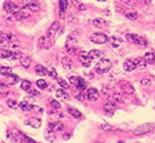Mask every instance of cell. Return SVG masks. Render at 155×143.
Returning a JSON list of instances; mask_svg holds the SVG:
<instances>
[{
    "label": "cell",
    "instance_id": "obj_10",
    "mask_svg": "<svg viewBox=\"0 0 155 143\" xmlns=\"http://www.w3.org/2000/svg\"><path fill=\"white\" fill-rule=\"evenodd\" d=\"M99 92L97 90L96 88H90L88 89L87 93V99L88 101L90 102H96L99 99Z\"/></svg>",
    "mask_w": 155,
    "mask_h": 143
},
{
    "label": "cell",
    "instance_id": "obj_47",
    "mask_svg": "<svg viewBox=\"0 0 155 143\" xmlns=\"http://www.w3.org/2000/svg\"><path fill=\"white\" fill-rule=\"evenodd\" d=\"M70 134H64L63 135H62V139H64V140H65V141H67V140H69V139H70Z\"/></svg>",
    "mask_w": 155,
    "mask_h": 143
},
{
    "label": "cell",
    "instance_id": "obj_50",
    "mask_svg": "<svg viewBox=\"0 0 155 143\" xmlns=\"http://www.w3.org/2000/svg\"><path fill=\"white\" fill-rule=\"evenodd\" d=\"M97 1H98V2H105L107 0H97Z\"/></svg>",
    "mask_w": 155,
    "mask_h": 143
},
{
    "label": "cell",
    "instance_id": "obj_26",
    "mask_svg": "<svg viewBox=\"0 0 155 143\" xmlns=\"http://www.w3.org/2000/svg\"><path fill=\"white\" fill-rule=\"evenodd\" d=\"M13 53L8 49L1 48L0 49V59H8V58L12 57Z\"/></svg>",
    "mask_w": 155,
    "mask_h": 143
},
{
    "label": "cell",
    "instance_id": "obj_42",
    "mask_svg": "<svg viewBox=\"0 0 155 143\" xmlns=\"http://www.w3.org/2000/svg\"><path fill=\"white\" fill-rule=\"evenodd\" d=\"M48 74L49 76H51V78H57V72L55 70V69L52 67H51V69L48 70Z\"/></svg>",
    "mask_w": 155,
    "mask_h": 143
},
{
    "label": "cell",
    "instance_id": "obj_2",
    "mask_svg": "<svg viewBox=\"0 0 155 143\" xmlns=\"http://www.w3.org/2000/svg\"><path fill=\"white\" fill-rule=\"evenodd\" d=\"M126 38L127 41L131 43H133V44L145 47L147 45V40L144 38L141 37L140 35H135V34H127L126 35Z\"/></svg>",
    "mask_w": 155,
    "mask_h": 143
},
{
    "label": "cell",
    "instance_id": "obj_16",
    "mask_svg": "<svg viewBox=\"0 0 155 143\" xmlns=\"http://www.w3.org/2000/svg\"><path fill=\"white\" fill-rule=\"evenodd\" d=\"M64 129V125L61 122L50 123L48 125V130L52 132L62 131Z\"/></svg>",
    "mask_w": 155,
    "mask_h": 143
},
{
    "label": "cell",
    "instance_id": "obj_37",
    "mask_svg": "<svg viewBox=\"0 0 155 143\" xmlns=\"http://www.w3.org/2000/svg\"><path fill=\"white\" fill-rule=\"evenodd\" d=\"M36 84H37V86L40 89H45V88H46L48 87L47 82L43 79H40L38 81H37Z\"/></svg>",
    "mask_w": 155,
    "mask_h": 143
},
{
    "label": "cell",
    "instance_id": "obj_30",
    "mask_svg": "<svg viewBox=\"0 0 155 143\" xmlns=\"http://www.w3.org/2000/svg\"><path fill=\"white\" fill-rule=\"evenodd\" d=\"M20 107L23 111H31L34 108V106L27 101H22L20 104Z\"/></svg>",
    "mask_w": 155,
    "mask_h": 143
},
{
    "label": "cell",
    "instance_id": "obj_6",
    "mask_svg": "<svg viewBox=\"0 0 155 143\" xmlns=\"http://www.w3.org/2000/svg\"><path fill=\"white\" fill-rule=\"evenodd\" d=\"M70 83L76 87L79 90H84L86 88V83L83 78L80 77H71L70 79Z\"/></svg>",
    "mask_w": 155,
    "mask_h": 143
},
{
    "label": "cell",
    "instance_id": "obj_12",
    "mask_svg": "<svg viewBox=\"0 0 155 143\" xmlns=\"http://www.w3.org/2000/svg\"><path fill=\"white\" fill-rule=\"evenodd\" d=\"M51 40L47 36H42L38 39V46L41 49H49L51 45Z\"/></svg>",
    "mask_w": 155,
    "mask_h": 143
},
{
    "label": "cell",
    "instance_id": "obj_1",
    "mask_svg": "<svg viewBox=\"0 0 155 143\" xmlns=\"http://www.w3.org/2000/svg\"><path fill=\"white\" fill-rule=\"evenodd\" d=\"M112 67V62L108 59H101L95 65V70L98 74H103L108 73Z\"/></svg>",
    "mask_w": 155,
    "mask_h": 143
},
{
    "label": "cell",
    "instance_id": "obj_28",
    "mask_svg": "<svg viewBox=\"0 0 155 143\" xmlns=\"http://www.w3.org/2000/svg\"><path fill=\"white\" fill-rule=\"evenodd\" d=\"M25 8H27V10L32 11V12H37V11H38L40 10V6L36 2H32L26 4Z\"/></svg>",
    "mask_w": 155,
    "mask_h": 143
},
{
    "label": "cell",
    "instance_id": "obj_41",
    "mask_svg": "<svg viewBox=\"0 0 155 143\" xmlns=\"http://www.w3.org/2000/svg\"><path fill=\"white\" fill-rule=\"evenodd\" d=\"M47 135H46V139H47L48 141V142H52L54 141L55 139V135H53V132L51 131H47Z\"/></svg>",
    "mask_w": 155,
    "mask_h": 143
},
{
    "label": "cell",
    "instance_id": "obj_31",
    "mask_svg": "<svg viewBox=\"0 0 155 143\" xmlns=\"http://www.w3.org/2000/svg\"><path fill=\"white\" fill-rule=\"evenodd\" d=\"M67 110L69 113L71 114L72 116H73V117H75V118L80 119V118H82V117H83V115H82L81 113H80L79 110H76V109L72 108V107H69Z\"/></svg>",
    "mask_w": 155,
    "mask_h": 143
},
{
    "label": "cell",
    "instance_id": "obj_40",
    "mask_svg": "<svg viewBox=\"0 0 155 143\" xmlns=\"http://www.w3.org/2000/svg\"><path fill=\"white\" fill-rule=\"evenodd\" d=\"M50 104H51V107L54 109L61 108V105L59 104V102L57 100H55L54 99H50Z\"/></svg>",
    "mask_w": 155,
    "mask_h": 143
},
{
    "label": "cell",
    "instance_id": "obj_4",
    "mask_svg": "<svg viewBox=\"0 0 155 143\" xmlns=\"http://www.w3.org/2000/svg\"><path fill=\"white\" fill-rule=\"evenodd\" d=\"M90 39L92 42H94V44H98V45H103L109 41V38L105 34L101 32L92 34L90 36Z\"/></svg>",
    "mask_w": 155,
    "mask_h": 143
},
{
    "label": "cell",
    "instance_id": "obj_44",
    "mask_svg": "<svg viewBox=\"0 0 155 143\" xmlns=\"http://www.w3.org/2000/svg\"><path fill=\"white\" fill-rule=\"evenodd\" d=\"M140 83L142 85L147 87V86H150L151 84V81L149 78H143V79L141 80Z\"/></svg>",
    "mask_w": 155,
    "mask_h": 143
},
{
    "label": "cell",
    "instance_id": "obj_21",
    "mask_svg": "<svg viewBox=\"0 0 155 143\" xmlns=\"http://www.w3.org/2000/svg\"><path fill=\"white\" fill-rule=\"evenodd\" d=\"M92 24L94 26H95L96 27H98V28H101V29H104L106 28L107 27H108V23H107L106 21H104L103 19L101 18H97L94 21H92Z\"/></svg>",
    "mask_w": 155,
    "mask_h": 143
},
{
    "label": "cell",
    "instance_id": "obj_17",
    "mask_svg": "<svg viewBox=\"0 0 155 143\" xmlns=\"http://www.w3.org/2000/svg\"><path fill=\"white\" fill-rule=\"evenodd\" d=\"M18 9V6L15 3L10 2V1H6L4 3V10L8 13H13L15 11Z\"/></svg>",
    "mask_w": 155,
    "mask_h": 143
},
{
    "label": "cell",
    "instance_id": "obj_19",
    "mask_svg": "<svg viewBox=\"0 0 155 143\" xmlns=\"http://www.w3.org/2000/svg\"><path fill=\"white\" fill-rule=\"evenodd\" d=\"M136 67V69H138L140 70H144L147 67V62L144 59V58H137L133 60Z\"/></svg>",
    "mask_w": 155,
    "mask_h": 143
},
{
    "label": "cell",
    "instance_id": "obj_34",
    "mask_svg": "<svg viewBox=\"0 0 155 143\" xmlns=\"http://www.w3.org/2000/svg\"><path fill=\"white\" fill-rule=\"evenodd\" d=\"M57 82H58V84L61 86L62 88H65V89H67V88H69V87H70V84H69V83H68L65 80L62 79V78H58Z\"/></svg>",
    "mask_w": 155,
    "mask_h": 143
},
{
    "label": "cell",
    "instance_id": "obj_46",
    "mask_svg": "<svg viewBox=\"0 0 155 143\" xmlns=\"http://www.w3.org/2000/svg\"><path fill=\"white\" fill-rule=\"evenodd\" d=\"M29 94H30V96H31V98H35V97H37V96H40V94H39V92H37V91H36V90L31 91Z\"/></svg>",
    "mask_w": 155,
    "mask_h": 143
},
{
    "label": "cell",
    "instance_id": "obj_8",
    "mask_svg": "<svg viewBox=\"0 0 155 143\" xmlns=\"http://www.w3.org/2000/svg\"><path fill=\"white\" fill-rule=\"evenodd\" d=\"M59 27H60V24H59V21H55L54 23H52V24L50 26V27L48 30L47 37L50 39H53Z\"/></svg>",
    "mask_w": 155,
    "mask_h": 143
},
{
    "label": "cell",
    "instance_id": "obj_48",
    "mask_svg": "<svg viewBox=\"0 0 155 143\" xmlns=\"http://www.w3.org/2000/svg\"><path fill=\"white\" fill-rule=\"evenodd\" d=\"M139 2H142V3H145V4H148L152 2V0H138Z\"/></svg>",
    "mask_w": 155,
    "mask_h": 143
},
{
    "label": "cell",
    "instance_id": "obj_15",
    "mask_svg": "<svg viewBox=\"0 0 155 143\" xmlns=\"http://www.w3.org/2000/svg\"><path fill=\"white\" fill-rule=\"evenodd\" d=\"M12 15H13V16H14L15 18H16V20H18V21L23 20V19L27 17V16H29V14L27 13V11L25 10V7L24 8L21 9V10L17 9V10L12 13Z\"/></svg>",
    "mask_w": 155,
    "mask_h": 143
},
{
    "label": "cell",
    "instance_id": "obj_14",
    "mask_svg": "<svg viewBox=\"0 0 155 143\" xmlns=\"http://www.w3.org/2000/svg\"><path fill=\"white\" fill-rule=\"evenodd\" d=\"M68 0H59V17L64 19L67 10Z\"/></svg>",
    "mask_w": 155,
    "mask_h": 143
},
{
    "label": "cell",
    "instance_id": "obj_5",
    "mask_svg": "<svg viewBox=\"0 0 155 143\" xmlns=\"http://www.w3.org/2000/svg\"><path fill=\"white\" fill-rule=\"evenodd\" d=\"M79 60L81 63V64L85 67H89L91 64V59L90 58L88 53L85 51H82L78 55Z\"/></svg>",
    "mask_w": 155,
    "mask_h": 143
},
{
    "label": "cell",
    "instance_id": "obj_11",
    "mask_svg": "<svg viewBox=\"0 0 155 143\" xmlns=\"http://www.w3.org/2000/svg\"><path fill=\"white\" fill-rule=\"evenodd\" d=\"M6 38H7V40H8L10 47L15 49V48H17L20 45V41L12 33H7L6 34Z\"/></svg>",
    "mask_w": 155,
    "mask_h": 143
},
{
    "label": "cell",
    "instance_id": "obj_23",
    "mask_svg": "<svg viewBox=\"0 0 155 143\" xmlns=\"http://www.w3.org/2000/svg\"><path fill=\"white\" fill-rule=\"evenodd\" d=\"M35 70L36 72V74L39 76H41V77H44V76H46L48 74V70L46 67H43L42 65H36V67H35Z\"/></svg>",
    "mask_w": 155,
    "mask_h": 143
},
{
    "label": "cell",
    "instance_id": "obj_18",
    "mask_svg": "<svg viewBox=\"0 0 155 143\" xmlns=\"http://www.w3.org/2000/svg\"><path fill=\"white\" fill-rule=\"evenodd\" d=\"M19 60H20V62H21V64L22 65L23 67L26 68V69H27L31 64V57L28 56L23 54V53L21 54V57H20Z\"/></svg>",
    "mask_w": 155,
    "mask_h": 143
},
{
    "label": "cell",
    "instance_id": "obj_3",
    "mask_svg": "<svg viewBox=\"0 0 155 143\" xmlns=\"http://www.w3.org/2000/svg\"><path fill=\"white\" fill-rule=\"evenodd\" d=\"M155 125L152 123H145L143 124H141L137 127L133 131V134L134 135H141L147 134L154 130Z\"/></svg>",
    "mask_w": 155,
    "mask_h": 143
},
{
    "label": "cell",
    "instance_id": "obj_20",
    "mask_svg": "<svg viewBox=\"0 0 155 143\" xmlns=\"http://www.w3.org/2000/svg\"><path fill=\"white\" fill-rule=\"evenodd\" d=\"M55 96L59 99H60L62 102H67L70 99V96L68 94L67 92H65L62 89H58L56 91V93H55Z\"/></svg>",
    "mask_w": 155,
    "mask_h": 143
},
{
    "label": "cell",
    "instance_id": "obj_22",
    "mask_svg": "<svg viewBox=\"0 0 155 143\" xmlns=\"http://www.w3.org/2000/svg\"><path fill=\"white\" fill-rule=\"evenodd\" d=\"M123 69H124L126 71L128 72H131L133 71V70H134L136 69V67H135L133 60L126 59V60L123 63Z\"/></svg>",
    "mask_w": 155,
    "mask_h": 143
},
{
    "label": "cell",
    "instance_id": "obj_32",
    "mask_svg": "<svg viewBox=\"0 0 155 143\" xmlns=\"http://www.w3.org/2000/svg\"><path fill=\"white\" fill-rule=\"evenodd\" d=\"M144 59L147 64H153L155 62V55L153 53H147L144 55Z\"/></svg>",
    "mask_w": 155,
    "mask_h": 143
},
{
    "label": "cell",
    "instance_id": "obj_36",
    "mask_svg": "<svg viewBox=\"0 0 155 143\" xmlns=\"http://www.w3.org/2000/svg\"><path fill=\"white\" fill-rule=\"evenodd\" d=\"M113 97H114V99L117 102H119V103H124L125 102L124 96H123V94H121V93H115Z\"/></svg>",
    "mask_w": 155,
    "mask_h": 143
},
{
    "label": "cell",
    "instance_id": "obj_13",
    "mask_svg": "<svg viewBox=\"0 0 155 143\" xmlns=\"http://www.w3.org/2000/svg\"><path fill=\"white\" fill-rule=\"evenodd\" d=\"M24 124L26 125H28L30 127H33V128L37 129L41 127V120H39V119L32 117V118H29L27 119V120H26Z\"/></svg>",
    "mask_w": 155,
    "mask_h": 143
},
{
    "label": "cell",
    "instance_id": "obj_43",
    "mask_svg": "<svg viewBox=\"0 0 155 143\" xmlns=\"http://www.w3.org/2000/svg\"><path fill=\"white\" fill-rule=\"evenodd\" d=\"M101 128L105 131H112L114 130L112 126H111V125L109 124H101Z\"/></svg>",
    "mask_w": 155,
    "mask_h": 143
},
{
    "label": "cell",
    "instance_id": "obj_35",
    "mask_svg": "<svg viewBox=\"0 0 155 143\" xmlns=\"http://www.w3.org/2000/svg\"><path fill=\"white\" fill-rule=\"evenodd\" d=\"M21 87L24 91H28L31 87V83L29 81H27V80H24L21 83Z\"/></svg>",
    "mask_w": 155,
    "mask_h": 143
},
{
    "label": "cell",
    "instance_id": "obj_7",
    "mask_svg": "<svg viewBox=\"0 0 155 143\" xmlns=\"http://www.w3.org/2000/svg\"><path fill=\"white\" fill-rule=\"evenodd\" d=\"M118 85L120 87L121 90L123 91V93H125V94L132 95L135 92L134 88L128 82L122 81L118 83Z\"/></svg>",
    "mask_w": 155,
    "mask_h": 143
},
{
    "label": "cell",
    "instance_id": "obj_24",
    "mask_svg": "<svg viewBox=\"0 0 155 143\" xmlns=\"http://www.w3.org/2000/svg\"><path fill=\"white\" fill-rule=\"evenodd\" d=\"M62 67L65 70H71L73 69V62L70 59H69L68 57H63L62 59Z\"/></svg>",
    "mask_w": 155,
    "mask_h": 143
},
{
    "label": "cell",
    "instance_id": "obj_45",
    "mask_svg": "<svg viewBox=\"0 0 155 143\" xmlns=\"http://www.w3.org/2000/svg\"><path fill=\"white\" fill-rule=\"evenodd\" d=\"M126 16L127 18L130 19V20H135L137 19V13L136 12H132V13H128L126 14Z\"/></svg>",
    "mask_w": 155,
    "mask_h": 143
},
{
    "label": "cell",
    "instance_id": "obj_33",
    "mask_svg": "<svg viewBox=\"0 0 155 143\" xmlns=\"http://www.w3.org/2000/svg\"><path fill=\"white\" fill-rule=\"evenodd\" d=\"M7 105L9 106V107H10L11 109H13V110H16L20 107V104L18 102H16V100H13V99H8L7 100Z\"/></svg>",
    "mask_w": 155,
    "mask_h": 143
},
{
    "label": "cell",
    "instance_id": "obj_29",
    "mask_svg": "<svg viewBox=\"0 0 155 143\" xmlns=\"http://www.w3.org/2000/svg\"><path fill=\"white\" fill-rule=\"evenodd\" d=\"M109 41L111 42L112 45L114 48H118L121 45V44L123 43V40L120 38L117 37V36H113L109 39Z\"/></svg>",
    "mask_w": 155,
    "mask_h": 143
},
{
    "label": "cell",
    "instance_id": "obj_39",
    "mask_svg": "<svg viewBox=\"0 0 155 143\" xmlns=\"http://www.w3.org/2000/svg\"><path fill=\"white\" fill-rule=\"evenodd\" d=\"M9 92L8 87L0 82V94H7Z\"/></svg>",
    "mask_w": 155,
    "mask_h": 143
},
{
    "label": "cell",
    "instance_id": "obj_25",
    "mask_svg": "<svg viewBox=\"0 0 155 143\" xmlns=\"http://www.w3.org/2000/svg\"><path fill=\"white\" fill-rule=\"evenodd\" d=\"M0 74L5 76L6 78H9L12 74V70L8 67L2 66V67H0Z\"/></svg>",
    "mask_w": 155,
    "mask_h": 143
},
{
    "label": "cell",
    "instance_id": "obj_38",
    "mask_svg": "<svg viewBox=\"0 0 155 143\" xmlns=\"http://www.w3.org/2000/svg\"><path fill=\"white\" fill-rule=\"evenodd\" d=\"M9 78H10V79H9L10 80L9 84H11V85H13V84H16V83L20 81V78H19L18 76L15 75V74H12L10 77H9Z\"/></svg>",
    "mask_w": 155,
    "mask_h": 143
},
{
    "label": "cell",
    "instance_id": "obj_9",
    "mask_svg": "<svg viewBox=\"0 0 155 143\" xmlns=\"http://www.w3.org/2000/svg\"><path fill=\"white\" fill-rule=\"evenodd\" d=\"M117 106L116 104L113 102H111V101H108L107 102L104 106V110L105 114L108 115V117H111L114 113V111L115 110Z\"/></svg>",
    "mask_w": 155,
    "mask_h": 143
},
{
    "label": "cell",
    "instance_id": "obj_27",
    "mask_svg": "<svg viewBox=\"0 0 155 143\" xmlns=\"http://www.w3.org/2000/svg\"><path fill=\"white\" fill-rule=\"evenodd\" d=\"M88 55H89L90 58L91 59V60H96V59H98L101 56L102 53L101 52L99 51V50L92 49V50H90V51L89 52Z\"/></svg>",
    "mask_w": 155,
    "mask_h": 143
},
{
    "label": "cell",
    "instance_id": "obj_49",
    "mask_svg": "<svg viewBox=\"0 0 155 143\" xmlns=\"http://www.w3.org/2000/svg\"><path fill=\"white\" fill-rule=\"evenodd\" d=\"M22 1L24 2L25 4H27V3H30V2H36V0H22Z\"/></svg>",
    "mask_w": 155,
    "mask_h": 143
}]
</instances>
